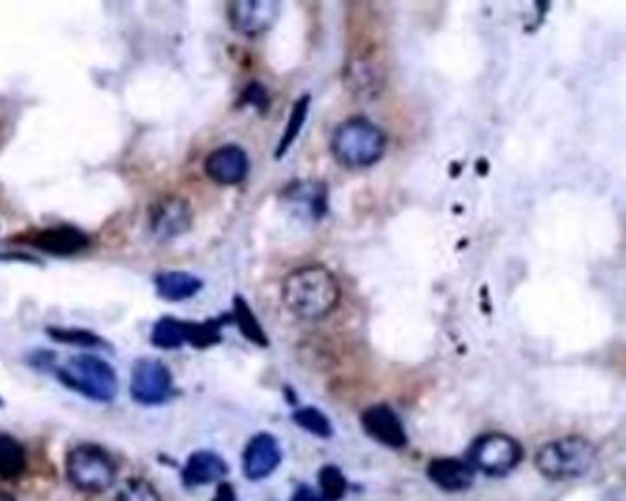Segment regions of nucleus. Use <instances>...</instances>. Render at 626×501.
Returning a JSON list of instances; mask_svg holds the SVG:
<instances>
[{"mask_svg":"<svg viewBox=\"0 0 626 501\" xmlns=\"http://www.w3.org/2000/svg\"><path fill=\"white\" fill-rule=\"evenodd\" d=\"M342 298L340 283L329 268L320 265L292 270L281 285V301L294 318L303 322L324 320Z\"/></svg>","mask_w":626,"mask_h":501,"instance_id":"1","label":"nucleus"},{"mask_svg":"<svg viewBox=\"0 0 626 501\" xmlns=\"http://www.w3.org/2000/svg\"><path fill=\"white\" fill-rule=\"evenodd\" d=\"M388 138L377 123L355 116L336 125L331 134V155L346 169H366L381 162Z\"/></svg>","mask_w":626,"mask_h":501,"instance_id":"2","label":"nucleus"},{"mask_svg":"<svg viewBox=\"0 0 626 501\" xmlns=\"http://www.w3.org/2000/svg\"><path fill=\"white\" fill-rule=\"evenodd\" d=\"M347 92L360 101L379 98L388 81V59L377 39H360L349 48L342 70Z\"/></svg>","mask_w":626,"mask_h":501,"instance_id":"3","label":"nucleus"},{"mask_svg":"<svg viewBox=\"0 0 626 501\" xmlns=\"http://www.w3.org/2000/svg\"><path fill=\"white\" fill-rule=\"evenodd\" d=\"M57 379L68 390L90 401L111 402L118 395V377L111 364L96 355H76L57 369Z\"/></svg>","mask_w":626,"mask_h":501,"instance_id":"4","label":"nucleus"},{"mask_svg":"<svg viewBox=\"0 0 626 501\" xmlns=\"http://www.w3.org/2000/svg\"><path fill=\"white\" fill-rule=\"evenodd\" d=\"M595 456V446L588 439L571 435L542 446L535 457V465L546 479L568 481L590 472Z\"/></svg>","mask_w":626,"mask_h":501,"instance_id":"5","label":"nucleus"},{"mask_svg":"<svg viewBox=\"0 0 626 501\" xmlns=\"http://www.w3.org/2000/svg\"><path fill=\"white\" fill-rule=\"evenodd\" d=\"M67 476L76 489L100 494L111 489L116 465L98 446L81 445L68 454Z\"/></svg>","mask_w":626,"mask_h":501,"instance_id":"6","label":"nucleus"},{"mask_svg":"<svg viewBox=\"0 0 626 501\" xmlns=\"http://www.w3.org/2000/svg\"><path fill=\"white\" fill-rule=\"evenodd\" d=\"M469 454L470 467L498 478L513 472L520 465L524 448L509 435L485 434L474 441Z\"/></svg>","mask_w":626,"mask_h":501,"instance_id":"7","label":"nucleus"},{"mask_svg":"<svg viewBox=\"0 0 626 501\" xmlns=\"http://www.w3.org/2000/svg\"><path fill=\"white\" fill-rule=\"evenodd\" d=\"M173 391V379L168 366L157 358L136 360L131 373V397L138 404L157 406L169 399Z\"/></svg>","mask_w":626,"mask_h":501,"instance_id":"8","label":"nucleus"},{"mask_svg":"<svg viewBox=\"0 0 626 501\" xmlns=\"http://www.w3.org/2000/svg\"><path fill=\"white\" fill-rule=\"evenodd\" d=\"M280 2L272 0H239L228 6V23L237 34L246 37L269 32L280 17Z\"/></svg>","mask_w":626,"mask_h":501,"instance_id":"9","label":"nucleus"},{"mask_svg":"<svg viewBox=\"0 0 626 501\" xmlns=\"http://www.w3.org/2000/svg\"><path fill=\"white\" fill-rule=\"evenodd\" d=\"M151 234L157 237L158 241H173L180 235L190 232L193 224V212L188 201L182 197L169 195L164 197L151 208Z\"/></svg>","mask_w":626,"mask_h":501,"instance_id":"10","label":"nucleus"},{"mask_svg":"<svg viewBox=\"0 0 626 501\" xmlns=\"http://www.w3.org/2000/svg\"><path fill=\"white\" fill-rule=\"evenodd\" d=\"M250 158L241 145L226 144L213 149L204 160L206 177L219 186H237L248 177Z\"/></svg>","mask_w":626,"mask_h":501,"instance_id":"11","label":"nucleus"},{"mask_svg":"<svg viewBox=\"0 0 626 501\" xmlns=\"http://www.w3.org/2000/svg\"><path fill=\"white\" fill-rule=\"evenodd\" d=\"M364 432L381 445L401 450L408 445V435L399 415L388 404H373L360 415Z\"/></svg>","mask_w":626,"mask_h":501,"instance_id":"12","label":"nucleus"},{"mask_svg":"<svg viewBox=\"0 0 626 501\" xmlns=\"http://www.w3.org/2000/svg\"><path fill=\"white\" fill-rule=\"evenodd\" d=\"M281 446L270 434L254 435L243 452V472L250 481L269 478L280 467Z\"/></svg>","mask_w":626,"mask_h":501,"instance_id":"13","label":"nucleus"},{"mask_svg":"<svg viewBox=\"0 0 626 501\" xmlns=\"http://www.w3.org/2000/svg\"><path fill=\"white\" fill-rule=\"evenodd\" d=\"M26 243L52 256H72L89 248L90 237L76 226L59 224V226L35 232Z\"/></svg>","mask_w":626,"mask_h":501,"instance_id":"14","label":"nucleus"},{"mask_svg":"<svg viewBox=\"0 0 626 501\" xmlns=\"http://www.w3.org/2000/svg\"><path fill=\"white\" fill-rule=\"evenodd\" d=\"M428 478L445 492H463L474 483V468L456 457H437L428 463Z\"/></svg>","mask_w":626,"mask_h":501,"instance_id":"15","label":"nucleus"},{"mask_svg":"<svg viewBox=\"0 0 626 501\" xmlns=\"http://www.w3.org/2000/svg\"><path fill=\"white\" fill-rule=\"evenodd\" d=\"M283 199L307 208L314 221H322L329 210V191L320 180H294L283 191Z\"/></svg>","mask_w":626,"mask_h":501,"instance_id":"16","label":"nucleus"},{"mask_svg":"<svg viewBox=\"0 0 626 501\" xmlns=\"http://www.w3.org/2000/svg\"><path fill=\"white\" fill-rule=\"evenodd\" d=\"M202 287L204 283L201 278L184 270H166V272H158L155 276L158 298L173 301V303L195 298L201 292Z\"/></svg>","mask_w":626,"mask_h":501,"instance_id":"17","label":"nucleus"},{"mask_svg":"<svg viewBox=\"0 0 626 501\" xmlns=\"http://www.w3.org/2000/svg\"><path fill=\"white\" fill-rule=\"evenodd\" d=\"M226 472H228V465L224 463L223 457L217 456L215 452L202 450V452H195L188 459L182 478L190 487H201V485H208V483L223 479Z\"/></svg>","mask_w":626,"mask_h":501,"instance_id":"18","label":"nucleus"},{"mask_svg":"<svg viewBox=\"0 0 626 501\" xmlns=\"http://www.w3.org/2000/svg\"><path fill=\"white\" fill-rule=\"evenodd\" d=\"M232 322L239 327V333L245 336L248 342L259 347H269V336L258 320L256 312L252 311L250 303L243 296H235L232 307Z\"/></svg>","mask_w":626,"mask_h":501,"instance_id":"19","label":"nucleus"},{"mask_svg":"<svg viewBox=\"0 0 626 501\" xmlns=\"http://www.w3.org/2000/svg\"><path fill=\"white\" fill-rule=\"evenodd\" d=\"M232 322V314H224L206 322H188L186 325V344L195 349L217 346L223 340V327Z\"/></svg>","mask_w":626,"mask_h":501,"instance_id":"20","label":"nucleus"},{"mask_svg":"<svg viewBox=\"0 0 626 501\" xmlns=\"http://www.w3.org/2000/svg\"><path fill=\"white\" fill-rule=\"evenodd\" d=\"M186 325V320H177L173 316L160 318L153 327L151 344L162 351H175L186 346Z\"/></svg>","mask_w":626,"mask_h":501,"instance_id":"21","label":"nucleus"},{"mask_svg":"<svg viewBox=\"0 0 626 501\" xmlns=\"http://www.w3.org/2000/svg\"><path fill=\"white\" fill-rule=\"evenodd\" d=\"M26 470V452L12 435L0 434V478L17 479Z\"/></svg>","mask_w":626,"mask_h":501,"instance_id":"22","label":"nucleus"},{"mask_svg":"<svg viewBox=\"0 0 626 501\" xmlns=\"http://www.w3.org/2000/svg\"><path fill=\"white\" fill-rule=\"evenodd\" d=\"M309 109H311V96H309V94H305V96H302L300 100L294 103L291 116H289L287 125H285V129H283V134H281L280 144L276 147V158H278V160L287 155V153L291 151L294 142L298 140V136L302 133L303 125L307 122Z\"/></svg>","mask_w":626,"mask_h":501,"instance_id":"23","label":"nucleus"},{"mask_svg":"<svg viewBox=\"0 0 626 501\" xmlns=\"http://www.w3.org/2000/svg\"><path fill=\"white\" fill-rule=\"evenodd\" d=\"M46 334L59 344L65 346L85 347V349H94V347H105L107 342L92 331L87 329H79V327H48Z\"/></svg>","mask_w":626,"mask_h":501,"instance_id":"24","label":"nucleus"},{"mask_svg":"<svg viewBox=\"0 0 626 501\" xmlns=\"http://www.w3.org/2000/svg\"><path fill=\"white\" fill-rule=\"evenodd\" d=\"M294 423L298 424L303 430H307L309 434L316 435L320 439H329L333 435V424L327 419L324 412H320L314 406H305L292 413Z\"/></svg>","mask_w":626,"mask_h":501,"instance_id":"25","label":"nucleus"},{"mask_svg":"<svg viewBox=\"0 0 626 501\" xmlns=\"http://www.w3.org/2000/svg\"><path fill=\"white\" fill-rule=\"evenodd\" d=\"M320 498L322 501H340L347 492V479L335 465H325L318 474Z\"/></svg>","mask_w":626,"mask_h":501,"instance_id":"26","label":"nucleus"},{"mask_svg":"<svg viewBox=\"0 0 626 501\" xmlns=\"http://www.w3.org/2000/svg\"><path fill=\"white\" fill-rule=\"evenodd\" d=\"M118 501H160V496L149 483L135 479L123 487L118 494Z\"/></svg>","mask_w":626,"mask_h":501,"instance_id":"27","label":"nucleus"},{"mask_svg":"<svg viewBox=\"0 0 626 501\" xmlns=\"http://www.w3.org/2000/svg\"><path fill=\"white\" fill-rule=\"evenodd\" d=\"M243 100L250 105H254L258 111H267L269 109V92L265 90V87L261 83H250L245 90H243Z\"/></svg>","mask_w":626,"mask_h":501,"instance_id":"28","label":"nucleus"},{"mask_svg":"<svg viewBox=\"0 0 626 501\" xmlns=\"http://www.w3.org/2000/svg\"><path fill=\"white\" fill-rule=\"evenodd\" d=\"M54 360H56V355L52 353V351H35L34 355H32V364H34L35 368H52L54 366Z\"/></svg>","mask_w":626,"mask_h":501,"instance_id":"29","label":"nucleus"},{"mask_svg":"<svg viewBox=\"0 0 626 501\" xmlns=\"http://www.w3.org/2000/svg\"><path fill=\"white\" fill-rule=\"evenodd\" d=\"M213 501H237V494H235V489L230 485V483H219V487H217V492H215V496H213Z\"/></svg>","mask_w":626,"mask_h":501,"instance_id":"30","label":"nucleus"},{"mask_svg":"<svg viewBox=\"0 0 626 501\" xmlns=\"http://www.w3.org/2000/svg\"><path fill=\"white\" fill-rule=\"evenodd\" d=\"M291 501H322V498H320V494L316 490L307 487V485H302L292 494Z\"/></svg>","mask_w":626,"mask_h":501,"instance_id":"31","label":"nucleus"},{"mask_svg":"<svg viewBox=\"0 0 626 501\" xmlns=\"http://www.w3.org/2000/svg\"><path fill=\"white\" fill-rule=\"evenodd\" d=\"M0 501H17V500H13L12 496H8V494H0Z\"/></svg>","mask_w":626,"mask_h":501,"instance_id":"32","label":"nucleus"},{"mask_svg":"<svg viewBox=\"0 0 626 501\" xmlns=\"http://www.w3.org/2000/svg\"><path fill=\"white\" fill-rule=\"evenodd\" d=\"M0 406H4V401H2V399H0Z\"/></svg>","mask_w":626,"mask_h":501,"instance_id":"33","label":"nucleus"}]
</instances>
